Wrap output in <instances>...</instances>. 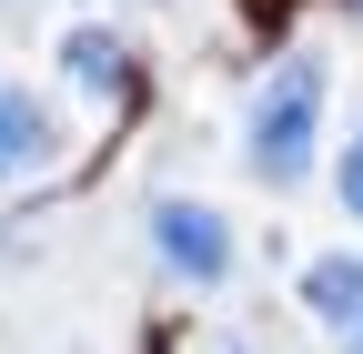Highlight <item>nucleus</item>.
<instances>
[{
	"label": "nucleus",
	"mask_w": 363,
	"mask_h": 354,
	"mask_svg": "<svg viewBox=\"0 0 363 354\" xmlns=\"http://www.w3.org/2000/svg\"><path fill=\"white\" fill-rule=\"evenodd\" d=\"M313 142H323V61L313 51H283L262 71V92H252V122H242V152L272 193L303 183L313 172Z\"/></svg>",
	"instance_id": "1"
},
{
	"label": "nucleus",
	"mask_w": 363,
	"mask_h": 354,
	"mask_svg": "<svg viewBox=\"0 0 363 354\" xmlns=\"http://www.w3.org/2000/svg\"><path fill=\"white\" fill-rule=\"evenodd\" d=\"M152 243H162V263L182 284H222L233 274V223H222L212 203H182V193L152 203Z\"/></svg>",
	"instance_id": "2"
},
{
	"label": "nucleus",
	"mask_w": 363,
	"mask_h": 354,
	"mask_svg": "<svg viewBox=\"0 0 363 354\" xmlns=\"http://www.w3.org/2000/svg\"><path fill=\"white\" fill-rule=\"evenodd\" d=\"M40 162H61V122L40 112L21 81H0V183H21V172H40Z\"/></svg>",
	"instance_id": "3"
},
{
	"label": "nucleus",
	"mask_w": 363,
	"mask_h": 354,
	"mask_svg": "<svg viewBox=\"0 0 363 354\" xmlns=\"http://www.w3.org/2000/svg\"><path fill=\"white\" fill-rule=\"evenodd\" d=\"M303 304L343 334V354H363V253H333V263H313L303 274Z\"/></svg>",
	"instance_id": "4"
},
{
	"label": "nucleus",
	"mask_w": 363,
	"mask_h": 354,
	"mask_svg": "<svg viewBox=\"0 0 363 354\" xmlns=\"http://www.w3.org/2000/svg\"><path fill=\"white\" fill-rule=\"evenodd\" d=\"M61 61H71V81H81V92H101V102L131 81V51H121L111 31H71V51H61Z\"/></svg>",
	"instance_id": "5"
},
{
	"label": "nucleus",
	"mask_w": 363,
	"mask_h": 354,
	"mask_svg": "<svg viewBox=\"0 0 363 354\" xmlns=\"http://www.w3.org/2000/svg\"><path fill=\"white\" fill-rule=\"evenodd\" d=\"M333 193H343V213L363 223V132H353V152H343V172H333Z\"/></svg>",
	"instance_id": "6"
}]
</instances>
